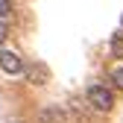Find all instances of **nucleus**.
I'll use <instances>...</instances> for the list:
<instances>
[{
    "instance_id": "f257e3e1",
    "label": "nucleus",
    "mask_w": 123,
    "mask_h": 123,
    "mask_svg": "<svg viewBox=\"0 0 123 123\" xmlns=\"http://www.w3.org/2000/svg\"><path fill=\"white\" fill-rule=\"evenodd\" d=\"M85 100L91 103V109H97L103 114L114 109V94H111V88H105V85H88Z\"/></svg>"
},
{
    "instance_id": "f03ea898",
    "label": "nucleus",
    "mask_w": 123,
    "mask_h": 123,
    "mask_svg": "<svg viewBox=\"0 0 123 123\" xmlns=\"http://www.w3.org/2000/svg\"><path fill=\"white\" fill-rule=\"evenodd\" d=\"M0 70L9 76H18V73H24V59L12 50H0Z\"/></svg>"
},
{
    "instance_id": "423d86ee",
    "label": "nucleus",
    "mask_w": 123,
    "mask_h": 123,
    "mask_svg": "<svg viewBox=\"0 0 123 123\" xmlns=\"http://www.w3.org/2000/svg\"><path fill=\"white\" fill-rule=\"evenodd\" d=\"M109 53H111L114 59H123V32H120V35H114V38L109 41Z\"/></svg>"
},
{
    "instance_id": "1a4fd4ad",
    "label": "nucleus",
    "mask_w": 123,
    "mask_h": 123,
    "mask_svg": "<svg viewBox=\"0 0 123 123\" xmlns=\"http://www.w3.org/2000/svg\"><path fill=\"white\" fill-rule=\"evenodd\" d=\"M6 38V24H0V41Z\"/></svg>"
},
{
    "instance_id": "7ed1b4c3",
    "label": "nucleus",
    "mask_w": 123,
    "mask_h": 123,
    "mask_svg": "<svg viewBox=\"0 0 123 123\" xmlns=\"http://www.w3.org/2000/svg\"><path fill=\"white\" fill-rule=\"evenodd\" d=\"M38 123H68V111L62 105H44L38 109Z\"/></svg>"
},
{
    "instance_id": "0eeeda50",
    "label": "nucleus",
    "mask_w": 123,
    "mask_h": 123,
    "mask_svg": "<svg viewBox=\"0 0 123 123\" xmlns=\"http://www.w3.org/2000/svg\"><path fill=\"white\" fill-rule=\"evenodd\" d=\"M109 79H111V85H114V88H120V91H123V68H120V65H117V68H111Z\"/></svg>"
},
{
    "instance_id": "39448f33",
    "label": "nucleus",
    "mask_w": 123,
    "mask_h": 123,
    "mask_svg": "<svg viewBox=\"0 0 123 123\" xmlns=\"http://www.w3.org/2000/svg\"><path fill=\"white\" fill-rule=\"evenodd\" d=\"M70 109H73V114H76V120H79V123H91V114H94L91 103H73Z\"/></svg>"
},
{
    "instance_id": "9d476101",
    "label": "nucleus",
    "mask_w": 123,
    "mask_h": 123,
    "mask_svg": "<svg viewBox=\"0 0 123 123\" xmlns=\"http://www.w3.org/2000/svg\"><path fill=\"white\" fill-rule=\"evenodd\" d=\"M15 123H18V120H15Z\"/></svg>"
},
{
    "instance_id": "6e6552de",
    "label": "nucleus",
    "mask_w": 123,
    "mask_h": 123,
    "mask_svg": "<svg viewBox=\"0 0 123 123\" xmlns=\"http://www.w3.org/2000/svg\"><path fill=\"white\" fill-rule=\"evenodd\" d=\"M12 15V3L9 0H0V18H9Z\"/></svg>"
},
{
    "instance_id": "20e7f679",
    "label": "nucleus",
    "mask_w": 123,
    "mask_h": 123,
    "mask_svg": "<svg viewBox=\"0 0 123 123\" xmlns=\"http://www.w3.org/2000/svg\"><path fill=\"white\" fill-rule=\"evenodd\" d=\"M24 73H26V82H32V85H47L50 82V70L44 65H29V68H24Z\"/></svg>"
}]
</instances>
